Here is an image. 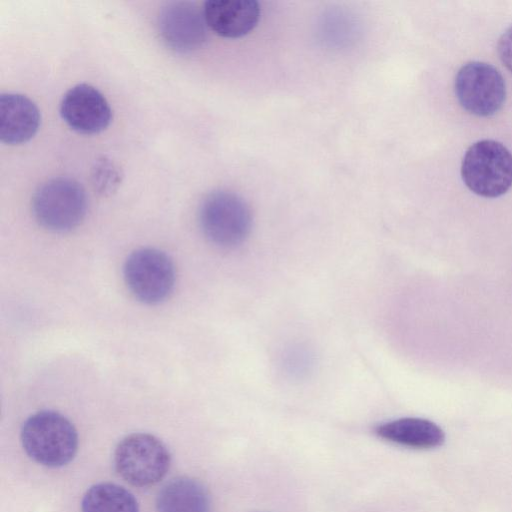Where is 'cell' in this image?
Segmentation results:
<instances>
[{
  "mask_svg": "<svg viewBox=\"0 0 512 512\" xmlns=\"http://www.w3.org/2000/svg\"><path fill=\"white\" fill-rule=\"evenodd\" d=\"M21 443L37 463L61 467L69 463L78 448V434L72 422L51 410L39 411L24 422Z\"/></svg>",
  "mask_w": 512,
  "mask_h": 512,
  "instance_id": "1",
  "label": "cell"
},
{
  "mask_svg": "<svg viewBox=\"0 0 512 512\" xmlns=\"http://www.w3.org/2000/svg\"><path fill=\"white\" fill-rule=\"evenodd\" d=\"M87 208L88 200L83 186L69 177L46 181L32 197L34 218L52 232H68L79 226Z\"/></svg>",
  "mask_w": 512,
  "mask_h": 512,
  "instance_id": "2",
  "label": "cell"
},
{
  "mask_svg": "<svg viewBox=\"0 0 512 512\" xmlns=\"http://www.w3.org/2000/svg\"><path fill=\"white\" fill-rule=\"evenodd\" d=\"M199 223L211 243L222 248H232L243 243L249 236L252 214L240 196L218 190L208 194L202 201Z\"/></svg>",
  "mask_w": 512,
  "mask_h": 512,
  "instance_id": "3",
  "label": "cell"
},
{
  "mask_svg": "<svg viewBox=\"0 0 512 512\" xmlns=\"http://www.w3.org/2000/svg\"><path fill=\"white\" fill-rule=\"evenodd\" d=\"M461 175L465 185L483 197H498L512 185V154L500 142L481 140L466 151Z\"/></svg>",
  "mask_w": 512,
  "mask_h": 512,
  "instance_id": "4",
  "label": "cell"
},
{
  "mask_svg": "<svg viewBox=\"0 0 512 512\" xmlns=\"http://www.w3.org/2000/svg\"><path fill=\"white\" fill-rule=\"evenodd\" d=\"M170 453L155 436L133 433L117 445L114 463L118 474L129 484L146 487L164 478L170 467Z\"/></svg>",
  "mask_w": 512,
  "mask_h": 512,
  "instance_id": "5",
  "label": "cell"
},
{
  "mask_svg": "<svg viewBox=\"0 0 512 512\" xmlns=\"http://www.w3.org/2000/svg\"><path fill=\"white\" fill-rule=\"evenodd\" d=\"M124 280L130 292L145 304L165 300L175 284V268L171 258L156 248H140L126 259Z\"/></svg>",
  "mask_w": 512,
  "mask_h": 512,
  "instance_id": "6",
  "label": "cell"
},
{
  "mask_svg": "<svg viewBox=\"0 0 512 512\" xmlns=\"http://www.w3.org/2000/svg\"><path fill=\"white\" fill-rule=\"evenodd\" d=\"M455 94L469 113L487 117L504 104L506 88L500 72L491 64L471 61L464 64L455 78Z\"/></svg>",
  "mask_w": 512,
  "mask_h": 512,
  "instance_id": "7",
  "label": "cell"
},
{
  "mask_svg": "<svg viewBox=\"0 0 512 512\" xmlns=\"http://www.w3.org/2000/svg\"><path fill=\"white\" fill-rule=\"evenodd\" d=\"M158 31L163 42L179 53L201 48L207 40L203 10L190 1H172L159 11Z\"/></svg>",
  "mask_w": 512,
  "mask_h": 512,
  "instance_id": "8",
  "label": "cell"
},
{
  "mask_svg": "<svg viewBox=\"0 0 512 512\" xmlns=\"http://www.w3.org/2000/svg\"><path fill=\"white\" fill-rule=\"evenodd\" d=\"M59 111L73 131L84 135L104 131L112 120V109L105 96L86 83L77 84L64 94Z\"/></svg>",
  "mask_w": 512,
  "mask_h": 512,
  "instance_id": "9",
  "label": "cell"
},
{
  "mask_svg": "<svg viewBox=\"0 0 512 512\" xmlns=\"http://www.w3.org/2000/svg\"><path fill=\"white\" fill-rule=\"evenodd\" d=\"M203 14L207 26L219 36L240 38L256 27L260 5L255 0H208Z\"/></svg>",
  "mask_w": 512,
  "mask_h": 512,
  "instance_id": "10",
  "label": "cell"
},
{
  "mask_svg": "<svg viewBox=\"0 0 512 512\" xmlns=\"http://www.w3.org/2000/svg\"><path fill=\"white\" fill-rule=\"evenodd\" d=\"M41 123L37 105L27 96L7 92L0 95V139L18 145L32 139Z\"/></svg>",
  "mask_w": 512,
  "mask_h": 512,
  "instance_id": "11",
  "label": "cell"
},
{
  "mask_svg": "<svg viewBox=\"0 0 512 512\" xmlns=\"http://www.w3.org/2000/svg\"><path fill=\"white\" fill-rule=\"evenodd\" d=\"M375 433L386 441L414 449L436 448L445 440V434L437 424L415 417L382 423L375 428Z\"/></svg>",
  "mask_w": 512,
  "mask_h": 512,
  "instance_id": "12",
  "label": "cell"
},
{
  "mask_svg": "<svg viewBox=\"0 0 512 512\" xmlns=\"http://www.w3.org/2000/svg\"><path fill=\"white\" fill-rule=\"evenodd\" d=\"M157 512H210L211 501L204 485L190 477L167 482L156 499Z\"/></svg>",
  "mask_w": 512,
  "mask_h": 512,
  "instance_id": "13",
  "label": "cell"
},
{
  "mask_svg": "<svg viewBox=\"0 0 512 512\" xmlns=\"http://www.w3.org/2000/svg\"><path fill=\"white\" fill-rule=\"evenodd\" d=\"M82 512H139L134 495L114 483H98L85 493L81 503Z\"/></svg>",
  "mask_w": 512,
  "mask_h": 512,
  "instance_id": "14",
  "label": "cell"
},
{
  "mask_svg": "<svg viewBox=\"0 0 512 512\" xmlns=\"http://www.w3.org/2000/svg\"><path fill=\"white\" fill-rule=\"evenodd\" d=\"M281 364L287 375L292 378L301 379L312 371L314 355L306 346L292 345L285 350Z\"/></svg>",
  "mask_w": 512,
  "mask_h": 512,
  "instance_id": "15",
  "label": "cell"
},
{
  "mask_svg": "<svg viewBox=\"0 0 512 512\" xmlns=\"http://www.w3.org/2000/svg\"><path fill=\"white\" fill-rule=\"evenodd\" d=\"M91 178L95 191L100 195L107 196L118 188L122 174L113 161L102 157L95 162Z\"/></svg>",
  "mask_w": 512,
  "mask_h": 512,
  "instance_id": "16",
  "label": "cell"
},
{
  "mask_svg": "<svg viewBox=\"0 0 512 512\" xmlns=\"http://www.w3.org/2000/svg\"><path fill=\"white\" fill-rule=\"evenodd\" d=\"M497 52L504 66L512 72V26L499 38Z\"/></svg>",
  "mask_w": 512,
  "mask_h": 512,
  "instance_id": "17",
  "label": "cell"
}]
</instances>
